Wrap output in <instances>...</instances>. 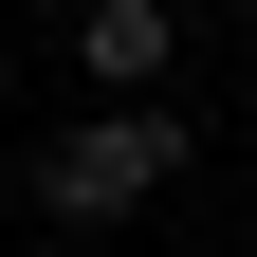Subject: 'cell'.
Instances as JSON below:
<instances>
[{
    "label": "cell",
    "mask_w": 257,
    "mask_h": 257,
    "mask_svg": "<svg viewBox=\"0 0 257 257\" xmlns=\"http://www.w3.org/2000/svg\"><path fill=\"white\" fill-rule=\"evenodd\" d=\"M239 257H257V239H239Z\"/></svg>",
    "instance_id": "5"
},
{
    "label": "cell",
    "mask_w": 257,
    "mask_h": 257,
    "mask_svg": "<svg viewBox=\"0 0 257 257\" xmlns=\"http://www.w3.org/2000/svg\"><path fill=\"white\" fill-rule=\"evenodd\" d=\"M74 55H92V92H166L184 74V0H74Z\"/></svg>",
    "instance_id": "2"
},
{
    "label": "cell",
    "mask_w": 257,
    "mask_h": 257,
    "mask_svg": "<svg viewBox=\"0 0 257 257\" xmlns=\"http://www.w3.org/2000/svg\"><path fill=\"white\" fill-rule=\"evenodd\" d=\"M184 147H202V128H184L166 92H110L92 128H55V147H37V220H74V239H110V220H147V202L184 184Z\"/></svg>",
    "instance_id": "1"
},
{
    "label": "cell",
    "mask_w": 257,
    "mask_h": 257,
    "mask_svg": "<svg viewBox=\"0 0 257 257\" xmlns=\"http://www.w3.org/2000/svg\"><path fill=\"white\" fill-rule=\"evenodd\" d=\"M0 92H19V37H0Z\"/></svg>",
    "instance_id": "3"
},
{
    "label": "cell",
    "mask_w": 257,
    "mask_h": 257,
    "mask_svg": "<svg viewBox=\"0 0 257 257\" xmlns=\"http://www.w3.org/2000/svg\"><path fill=\"white\" fill-rule=\"evenodd\" d=\"M239 55H257V0H239Z\"/></svg>",
    "instance_id": "4"
}]
</instances>
